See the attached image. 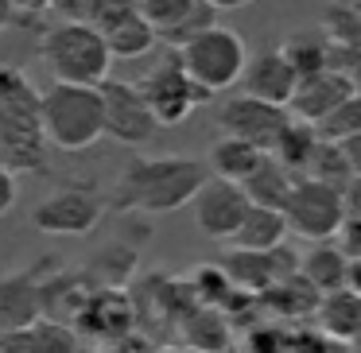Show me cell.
<instances>
[{
    "label": "cell",
    "instance_id": "1",
    "mask_svg": "<svg viewBox=\"0 0 361 353\" xmlns=\"http://www.w3.org/2000/svg\"><path fill=\"white\" fill-rule=\"evenodd\" d=\"M210 167L190 156H136L109 187V210L117 213H175L195 206Z\"/></svg>",
    "mask_w": 361,
    "mask_h": 353
},
{
    "label": "cell",
    "instance_id": "2",
    "mask_svg": "<svg viewBox=\"0 0 361 353\" xmlns=\"http://www.w3.org/2000/svg\"><path fill=\"white\" fill-rule=\"evenodd\" d=\"M0 167L16 175H47L43 89L8 63H0Z\"/></svg>",
    "mask_w": 361,
    "mask_h": 353
},
{
    "label": "cell",
    "instance_id": "3",
    "mask_svg": "<svg viewBox=\"0 0 361 353\" xmlns=\"http://www.w3.org/2000/svg\"><path fill=\"white\" fill-rule=\"evenodd\" d=\"M39 58L55 82L66 86H105L113 66V51L105 35L86 20H59L43 32Z\"/></svg>",
    "mask_w": 361,
    "mask_h": 353
},
{
    "label": "cell",
    "instance_id": "4",
    "mask_svg": "<svg viewBox=\"0 0 361 353\" xmlns=\"http://www.w3.org/2000/svg\"><path fill=\"white\" fill-rule=\"evenodd\" d=\"M43 132L59 151H86L105 136L102 86H66L51 82L43 89Z\"/></svg>",
    "mask_w": 361,
    "mask_h": 353
},
{
    "label": "cell",
    "instance_id": "5",
    "mask_svg": "<svg viewBox=\"0 0 361 353\" xmlns=\"http://www.w3.org/2000/svg\"><path fill=\"white\" fill-rule=\"evenodd\" d=\"M179 58L206 94H226V89L241 86L252 55L233 27L218 24L210 32H202L198 39H190L187 47H179Z\"/></svg>",
    "mask_w": 361,
    "mask_h": 353
},
{
    "label": "cell",
    "instance_id": "6",
    "mask_svg": "<svg viewBox=\"0 0 361 353\" xmlns=\"http://www.w3.org/2000/svg\"><path fill=\"white\" fill-rule=\"evenodd\" d=\"M109 213V198L90 179L63 182L51 198H43L32 210V225L47 237H86Z\"/></svg>",
    "mask_w": 361,
    "mask_h": 353
},
{
    "label": "cell",
    "instance_id": "7",
    "mask_svg": "<svg viewBox=\"0 0 361 353\" xmlns=\"http://www.w3.org/2000/svg\"><path fill=\"white\" fill-rule=\"evenodd\" d=\"M136 86H140L144 101L152 105L159 128L183 125V120L198 109V105H206L214 97V94H206V89L187 74L179 51H167L164 58H156V66H152V70H144Z\"/></svg>",
    "mask_w": 361,
    "mask_h": 353
},
{
    "label": "cell",
    "instance_id": "8",
    "mask_svg": "<svg viewBox=\"0 0 361 353\" xmlns=\"http://www.w3.org/2000/svg\"><path fill=\"white\" fill-rule=\"evenodd\" d=\"M283 218H288L291 237L322 244V241H334L342 233L350 210H345L342 190L326 187V182H314V179H299L291 198H288V206H283Z\"/></svg>",
    "mask_w": 361,
    "mask_h": 353
},
{
    "label": "cell",
    "instance_id": "9",
    "mask_svg": "<svg viewBox=\"0 0 361 353\" xmlns=\"http://www.w3.org/2000/svg\"><path fill=\"white\" fill-rule=\"evenodd\" d=\"M214 120H218L221 136H237V140H245V144H252V148L272 156L280 136H283V128L291 125V109L268 105V101L249 97V94H237L221 105Z\"/></svg>",
    "mask_w": 361,
    "mask_h": 353
},
{
    "label": "cell",
    "instance_id": "10",
    "mask_svg": "<svg viewBox=\"0 0 361 353\" xmlns=\"http://www.w3.org/2000/svg\"><path fill=\"white\" fill-rule=\"evenodd\" d=\"M102 97H105V136L109 140L125 144V148H140V144H148L159 132L156 113L144 101L136 82L109 78L102 86Z\"/></svg>",
    "mask_w": 361,
    "mask_h": 353
},
{
    "label": "cell",
    "instance_id": "11",
    "mask_svg": "<svg viewBox=\"0 0 361 353\" xmlns=\"http://www.w3.org/2000/svg\"><path fill=\"white\" fill-rule=\"evenodd\" d=\"M249 210H252V198L245 194V187L210 175L206 187L198 190V198H195V225L206 241H229L233 244V237L241 233Z\"/></svg>",
    "mask_w": 361,
    "mask_h": 353
},
{
    "label": "cell",
    "instance_id": "12",
    "mask_svg": "<svg viewBox=\"0 0 361 353\" xmlns=\"http://www.w3.org/2000/svg\"><path fill=\"white\" fill-rule=\"evenodd\" d=\"M136 8L171 51L218 27V8H210L206 0H136Z\"/></svg>",
    "mask_w": 361,
    "mask_h": 353
},
{
    "label": "cell",
    "instance_id": "13",
    "mask_svg": "<svg viewBox=\"0 0 361 353\" xmlns=\"http://www.w3.org/2000/svg\"><path fill=\"white\" fill-rule=\"evenodd\" d=\"M55 264H32L0 275V337L32 330L43 318V283Z\"/></svg>",
    "mask_w": 361,
    "mask_h": 353
},
{
    "label": "cell",
    "instance_id": "14",
    "mask_svg": "<svg viewBox=\"0 0 361 353\" xmlns=\"http://www.w3.org/2000/svg\"><path fill=\"white\" fill-rule=\"evenodd\" d=\"M299 82L303 78H299L295 66L288 63V55H283L280 47H272V51H260V55L249 58V70H245V78H241V94L288 109L295 89H299Z\"/></svg>",
    "mask_w": 361,
    "mask_h": 353
},
{
    "label": "cell",
    "instance_id": "15",
    "mask_svg": "<svg viewBox=\"0 0 361 353\" xmlns=\"http://www.w3.org/2000/svg\"><path fill=\"white\" fill-rule=\"evenodd\" d=\"M353 94H357V89H353V82L345 78V74L322 70V74H311V78L299 82V89H295V97H291L288 109H291L295 120H307V125L319 128L322 120H326L342 101H350Z\"/></svg>",
    "mask_w": 361,
    "mask_h": 353
},
{
    "label": "cell",
    "instance_id": "16",
    "mask_svg": "<svg viewBox=\"0 0 361 353\" xmlns=\"http://www.w3.org/2000/svg\"><path fill=\"white\" fill-rule=\"evenodd\" d=\"M268 151L252 148V144L237 140V136H218V140L210 144V151H206V167H210L214 179H226V182H237V187H245V182L257 175V167L264 163Z\"/></svg>",
    "mask_w": 361,
    "mask_h": 353
},
{
    "label": "cell",
    "instance_id": "17",
    "mask_svg": "<svg viewBox=\"0 0 361 353\" xmlns=\"http://www.w3.org/2000/svg\"><path fill=\"white\" fill-rule=\"evenodd\" d=\"M179 337L195 353H226L233 342V330H229L226 314L214 306H190L179 322Z\"/></svg>",
    "mask_w": 361,
    "mask_h": 353
},
{
    "label": "cell",
    "instance_id": "18",
    "mask_svg": "<svg viewBox=\"0 0 361 353\" xmlns=\"http://www.w3.org/2000/svg\"><path fill=\"white\" fill-rule=\"evenodd\" d=\"M299 272L322 291V295H334V291L350 287V272H353V260L338 249L334 241H322V244H311L299 260Z\"/></svg>",
    "mask_w": 361,
    "mask_h": 353
},
{
    "label": "cell",
    "instance_id": "19",
    "mask_svg": "<svg viewBox=\"0 0 361 353\" xmlns=\"http://www.w3.org/2000/svg\"><path fill=\"white\" fill-rule=\"evenodd\" d=\"M319 330L334 342H357L361 337V291L353 287H342L334 295H322V306L314 314Z\"/></svg>",
    "mask_w": 361,
    "mask_h": 353
},
{
    "label": "cell",
    "instance_id": "20",
    "mask_svg": "<svg viewBox=\"0 0 361 353\" xmlns=\"http://www.w3.org/2000/svg\"><path fill=\"white\" fill-rule=\"evenodd\" d=\"M97 32L105 35L113 58H140V55H148V51L159 43L156 27L140 16V8H133V12H125V16L109 20V24L97 27Z\"/></svg>",
    "mask_w": 361,
    "mask_h": 353
},
{
    "label": "cell",
    "instance_id": "21",
    "mask_svg": "<svg viewBox=\"0 0 361 353\" xmlns=\"http://www.w3.org/2000/svg\"><path fill=\"white\" fill-rule=\"evenodd\" d=\"M260 306H268L272 314H283V318H307V314H319L322 306V291L307 280L303 272H295L291 280L276 283L272 291L260 295Z\"/></svg>",
    "mask_w": 361,
    "mask_h": 353
},
{
    "label": "cell",
    "instance_id": "22",
    "mask_svg": "<svg viewBox=\"0 0 361 353\" xmlns=\"http://www.w3.org/2000/svg\"><path fill=\"white\" fill-rule=\"evenodd\" d=\"M288 218L283 210H264V206H252L249 218H245L241 233L233 237V249H245V252H276L283 249L288 241Z\"/></svg>",
    "mask_w": 361,
    "mask_h": 353
},
{
    "label": "cell",
    "instance_id": "23",
    "mask_svg": "<svg viewBox=\"0 0 361 353\" xmlns=\"http://www.w3.org/2000/svg\"><path fill=\"white\" fill-rule=\"evenodd\" d=\"M295 182L299 179L280 163V159L264 156V163L257 167V175L245 182V194L252 198V206H264V210H283V206H288V198H291V190H295Z\"/></svg>",
    "mask_w": 361,
    "mask_h": 353
},
{
    "label": "cell",
    "instance_id": "24",
    "mask_svg": "<svg viewBox=\"0 0 361 353\" xmlns=\"http://www.w3.org/2000/svg\"><path fill=\"white\" fill-rule=\"evenodd\" d=\"M319 144H322L319 128L307 125V120H295V117H291V125L283 128V136H280V144H276L272 156L280 159V163L288 167L291 175H295V179H307V171H311V159H314V151H319Z\"/></svg>",
    "mask_w": 361,
    "mask_h": 353
},
{
    "label": "cell",
    "instance_id": "25",
    "mask_svg": "<svg viewBox=\"0 0 361 353\" xmlns=\"http://www.w3.org/2000/svg\"><path fill=\"white\" fill-rule=\"evenodd\" d=\"M280 51L288 55V63L295 66L299 78H311V74L326 70V51H330V35L322 27H307V32H295L280 43Z\"/></svg>",
    "mask_w": 361,
    "mask_h": 353
},
{
    "label": "cell",
    "instance_id": "26",
    "mask_svg": "<svg viewBox=\"0 0 361 353\" xmlns=\"http://www.w3.org/2000/svg\"><path fill=\"white\" fill-rule=\"evenodd\" d=\"M307 179L326 182V187H334V190H342V194H345V190H350V182L357 179V175H353V167H350V159H345L342 144L322 140L319 151H314V159H311V171H307Z\"/></svg>",
    "mask_w": 361,
    "mask_h": 353
},
{
    "label": "cell",
    "instance_id": "27",
    "mask_svg": "<svg viewBox=\"0 0 361 353\" xmlns=\"http://www.w3.org/2000/svg\"><path fill=\"white\" fill-rule=\"evenodd\" d=\"M322 32H326L330 39H338L342 47H350V51L361 55V12L330 0L326 8H322Z\"/></svg>",
    "mask_w": 361,
    "mask_h": 353
},
{
    "label": "cell",
    "instance_id": "28",
    "mask_svg": "<svg viewBox=\"0 0 361 353\" xmlns=\"http://www.w3.org/2000/svg\"><path fill=\"white\" fill-rule=\"evenodd\" d=\"M27 334V349L32 353H78V342H74V326L66 322H51V318H39Z\"/></svg>",
    "mask_w": 361,
    "mask_h": 353
},
{
    "label": "cell",
    "instance_id": "29",
    "mask_svg": "<svg viewBox=\"0 0 361 353\" xmlns=\"http://www.w3.org/2000/svg\"><path fill=\"white\" fill-rule=\"evenodd\" d=\"M319 136L330 144H345V140H353V136H361V97L353 94L350 101L338 105V109L319 125Z\"/></svg>",
    "mask_w": 361,
    "mask_h": 353
},
{
    "label": "cell",
    "instance_id": "30",
    "mask_svg": "<svg viewBox=\"0 0 361 353\" xmlns=\"http://www.w3.org/2000/svg\"><path fill=\"white\" fill-rule=\"evenodd\" d=\"M288 337L276 326H252L249 337H245V353H288Z\"/></svg>",
    "mask_w": 361,
    "mask_h": 353
},
{
    "label": "cell",
    "instance_id": "31",
    "mask_svg": "<svg viewBox=\"0 0 361 353\" xmlns=\"http://www.w3.org/2000/svg\"><path fill=\"white\" fill-rule=\"evenodd\" d=\"M105 0H55V12L63 20H86V24H94L97 8H102Z\"/></svg>",
    "mask_w": 361,
    "mask_h": 353
},
{
    "label": "cell",
    "instance_id": "32",
    "mask_svg": "<svg viewBox=\"0 0 361 353\" xmlns=\"http://www.w3.org/2000/svg\"><path fill=\"white\" fill-rule=\"evenodd\" d=\"M334 244L357 264L361 260V218H345V225H342V233L334 237Z\"/></svg>",
    "mask_w": 361,
    "mask_h": 353
},
{
    "label": "cell",
    "instance_id": "33",
    "mask_svg": "<svg viewBox=\"0 0 361 353\" xmlns=\"http://www.w3.org/2000/svg\"><path fill=\"white\" fill-rule=\"evenodd\" d=\"M16 198H20V182H16V171L0 167V218H8L16 210Z\"/></svg>",
    "mask_w": 361,
    "mask_h": 353
},
{
    "label": "cell",
    "instance_id": "34",
    "mask_svg": "<svg viewBox=\"0 0 361 353\" xmlns=\"http://www.w3.org/2000/svg\"><path fill=\"white\" fill-rule=\"evenodd\" d=\"M12 8L20 16H43V12H55V0H12Z\"/></svg>",
    "mask_w": 361,
    "mask_h": 353
},
{
    "label": "cell",
    "instance_id": "35",
    "mask_svg": "<svg viewBox=\"0 0 361 353\" xmlns=\"http://www.w3.org/2000/svg\"><path fill=\"white\" fill-rule=\"evenodd\" d=\"M342 151H345V159H350L353 175L361 179V136H353V140H345V144H342Z\"/></svg>",
    "mask_w": 361,
    "mask_h": 353
},
{
    "label": "cell",
    "instance_id": "36",
    "mask_svg": "<svg viewBox=\"0 0 361 353\" xmlns=\"http://www.w3.org/2000/svg\"><path fill=\"white\" fill-rule=\"evenodd\" d=\"M345 210H350V218H361V179H353L345 190Z\"/></svg>",
    "mask_w": 361,
    "mask_h": 353
},
{
    "label": "cell",
    "instance_id": "37",
    "mask_svg": "<svg viewBox=\"0 0 361 353\" xmlns=\"http://www.w3.org/2000/svg\"><path fill=\"white\" fill-rule=\"evenodd\" d=\"M16 20H20V12L12 8V0H0V32H8Z\"/></svg>",
    "mask_w": 361,
    "mask_h": 353
},
{
    "label": "cell",
    "instance_id": "38",
    "mask_svg": "<svg viewBox=\"0 0 361 353\" xmlns=\"http://www.w3.org/2000/svg\"><path fill=\"white\" fill-rule=\"evenodd\" d=\"M210 8H218V12H237V8H249L252 0H206Z\"/></svg>",
    "mask_w": 361,
    "mask_h": 353
},
{
    "label": "cell",
    "instance_id": "39",
    "mask_svg": "<svg viewBox=\"0 0 361 353\" xmlns=\"http://www.w3.org/2000/svg\"><path fill=\"white\" fill-rule=\"evenodd\" d=\"M350 287H353V291H361V260L353 264V272H350Z\"/></svg>",
    "mask_w": 361,
    "mask_h": 353
},
{
    "label": "cell",
    "instance_id": "40",
    "mask_svg": "<svg viewBox=\"0 0 361 353\" xmlns=\"http://www.w3.org/2000/svg\"><path fill=\"white\" fill-rule=\"evenodd\" d=\"M338 4H345V8H353V12H361V0H338Z\"/></svg>",
    "mask_w": 361,
    "mask_h": 353
},
{
    "label": "cell",
    "instance_id": "41",
    "mask_svg": "<svg viewBox=\"0 0 361 353\" xmlns=\"http://www.w3.org/2000/svg\"><path fill=\"white\" fill-rule=\"evenodd\" d=\"M353 89H357V97H361V66H357V74H353Z\"/></svg>",
    "mask_w": 361,
    "mask_h": 353
},
{
    "label": "cell",
    "instance_id": "42",
    "mask_svg": "<svg viewBox=\"0 0 361 353\" xmlns=\"http://www.w3.org/2000/svg\"><path fill=\"white\" fill-rule=\"evenodd\" d=\"M353 353H361V337H357V342H353Z\"/></svg>",
    "mask_w": 361,
    "mask_h": 353
},
{
    "label": "cell",
    "instance_id": "43",
    "mask_svg": "<svg viewBox=\"0 0 361 353\" xmlns=\"http://www.w3.org/2000/svg\"><path fill=\"white\" fill-rule=\"evenodd\" d=\"M179 353H195V349H179Z\"/></svg>",
    "mask_w": 361,
    "mask_h": 353
},
{
    "label": "cell",
    "instance_id": "44",
    "mask_svg": "<svg viewBox=\"0 0 361 353\" xmlns=\"http://www.w3.org/2000/svg\"><path fill=\"white\" fill-rule=\"evenodd\" d=\"M0 353H4V349H0Z\"/></svg>",
    "mask_w": 361,
    "mask_h": 353
}]
</instances>
